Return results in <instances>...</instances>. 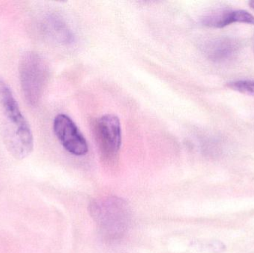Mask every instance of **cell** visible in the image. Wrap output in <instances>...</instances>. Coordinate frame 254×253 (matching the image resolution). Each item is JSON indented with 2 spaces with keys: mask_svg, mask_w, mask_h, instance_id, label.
Wrapping results in <instances>:
<instances>
[{
  "mask_svg": "<svg viewBox=\"0 0 254 253\" xmlns=\"http://www.w3.org/2000/svg\"><path fill=\"white\" fill-rule=\"evenodd\" d=\"M0 112L3 138L7 150L15 158H25L34 148L32 132L11 89L3 80H0Z\"/></svg>",
  "mask_w": 254,
  "mask_h": 253,
  "instance_id": "obj_1",
  "label": "cell"
},
{
  "mask_svg": "<svg viewBox=\"0 0 254 253\" xmlns=\"http://www.w3.org/2000/svg\"><path fill=\"white\" fill-rule=\"evenodd\" d=\"M90 207L92 216L106 237L117 239L125 234L130 222L129 208L125 200L107 198L92 202Z\"/></svg>",
  "mask_w": 254,
  "mask_h": 253,
  "instance_id": "obj_2",
  "label": "cell"
},
{
  "mask_svg": "<svg viewBox=\"0 0 254 253\" xmlns=\"http://www.w3.org/2000/svg\"><path fill=\"white\" fill-rule=\"evenodd\" d=\"M19 71L25 101L31 106H36L41 99L49 77L47 65L40 55L28 52L20 60Z\"/></svg>",
  "mask_w": 254,
  "mask_h": 253,
  "instance_id": "obj_3",
  "label": "cell"
},
{
  "mask_svg": "<svg viewBox=\"0 0 254 253\" xmlns=\"http://www.w3.org/2000/svg\"><path fill=\"white\" fill-rule=\"evenodd\" d=\"M95 140L103 157L116 160L122 146L120 120L114 114H106L98 118L94 126Z\"/></svg>",
  "mask_w": 254,
  "mask_h": 253,
  "instance_id": "obj_4",
  "label": "cell"
},
{
  "mask_svg": "<svg viewBox=\"0 0 254 253\" xmlns=\"http://www.w3.org/2000/svg\"><path fill=\"white\" fill-rule=\"evenodd\" d=\"M57 138L68 152L75 156H83L89 150L87 141L77 125L66 114H58L53 123Z\"/></svg>",
  "mask_w": 254,
  "mask_h": 253,
  "instance_id": "obj_5",
  "label": "cell"
},
{
  "mask_svg": "<svg viewBox=\"0 0 254 253\" xmlns=\"http://www.w3.org/2000/svg\"><path fill=\"white\" fill-rule=\"evenodd\" d=\"M240 43L230 37H217L204 43L203 52L212 62L225 63L234 59L240 51Z\"/></svg>",
  "mask_w": 254,
  "mask_h": 253,
  "instance_id": "obj_6",
  "label": "cell"
},
{
  "mask_svg": "<svg viewBox=\"0 0 254 253\" xmlns=\"http://www.w3.org/2000/svg\"><path fill=\"white\" fill-rule=\"evenodd\" d=\"M237 22L254 25V16L246 10H225L209 15L202 21L204 25L218 28Z\"/></svg>",
  "mask_w": 254,
  "mask_h": 253,
  "instance_id": "obj_7",
  "label": "cell"
},
{
  "mask_svg": "<svg viewBox=\"0 0 254 253\" xmlns=\"http://www.w3.org/2000/svg\"><path fill=\"white\" fill-rule=\"evenodd\" d=\"M43 31L58 43L68 44L72 43L74 35L64 19L56 15H49L43 22Z\"/></svg>",
  "mask_w": 254,
  "mask_h": 253,
  "instance_id": "obj_8",
  "label": "cell"
},
{
  "mask_svg": "<svg viewBox=\"0 0 254 253\" xmlns=\"http://www.w3.org/2000/svg\"><path fill=\"white\" fill-rule=\"evenodd\" d=\"M229 87L245 95L254 97V81L252 80H239L229 83Z\"/></svg>",
  "mask_w": 254,
  "mask_h": 253,
  "instance_id": "obj_9",
  "label": "cell"
},
{
  "mask_svg": "<svg viewBox=\"0 0 254 253\" xmlns=\"http://www.w3.org/2000/svg\"><path fill=\"white\" fill-rule=\"evenodd\" d=\"M249 5H250V7L254 10V0H253V1H249Z\"/></svg>",
  "mask_w": 254,
  "mask_h": 253,
  "instance_id": "obj_10",
  "label": "cell"
}]
</instances>
